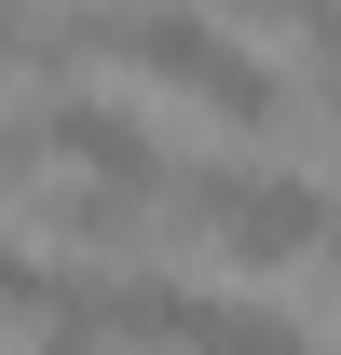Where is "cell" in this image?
<instances>
[{
  "instance_id": "6da1fadb",
  "label": "cell",
  "mask_w": 341,
  "mask_h": 355,
  "mask_svg": "<svg viewBox=\"0 0 341 355\" xmlns=\"http://www.w3.org/2000/svg\"><path fill=\"white\" fill-rule=\"evenodd\" d=\"M150 205H164L177 232H218V260H246V273L314 260V246H328V219H341L314 178H259V164H177Z\"/></svg>"
},
{
  "instance_id": "7a4b0ae2",
  "label": "cell",
  "mask_w": 341,
  "mask_h": 355,
  "mask_svg": "<svg viewBox=\"0 0 341 355\" xmlns=\"http://www.w3.org/2000/svg\"><path fill=\"white\" fill-rule=\"evenodd\" d=\"M82 42H110L123 69H150L164 96H205L218 123H273L287 96H273V69H259L232 28H205V14H69Z\"/></svg>"
},
{
  "instance_id": "3957f363",
  "label": "cell",
  "mask_w": 341,
  "mask_h": 355,
  "mask_svg": "<svg viewBox=\"0 0 341 355\" xmlns=\"http://www.w3.org/2000/svg\"><path fill=\"white\" fill-rule=\"evenodd\" d=\"M28 137H42V150H69L96 191H164V150H150V123H137L123 96H55Z\"/></svg>"
},
{
  "instance_id": "277c9868",
  "label": "cell",
  "mask_w": 341,
  "mask_h": 355,
  "mask_svg": "<svg viewBox=\"0 0 341 355\" xmlns=\"http://www.w3.org/2000/svg\"><path fill=\"white\" fill-rule=\"evenodd\" d=\"M177 355H314L287 328V314H259V301H205L191 287V314H177Z\"/></svg>"
},
{
  "instance_id": "5b68a950",
  "label": "cell",
  "mask_w": 341,
  "mask_h": 355,
  "mask_svg": "<svg viewBox=\"0 0 341 355\" xmlns=\"http://www.w3.org/2000/svg\"><path fill=\"white\" fill-rule=\"evenodd\" d=\"M177 314H191L177 273H110V287H96V328H110V342H164L177 355Z\"/></svg>"
},
{
  "instance_id": "8992f818",
  "label": "cell",
  "mask_w": 341,
  "mask_h": 355,
  "mask_svg": "<svg viewBox=\"0 0 341 355\" xmlns=\"http://www.w3.org/2000/svg\"><path fill=\"white\" fill-rule=\"evenodd\" d=\"M69 301H82V287H69L55 260H28V246H0V314H14V328H55Z\"/></svg>"
},
{
  "instance_id": "52a82bcc",
  "label": "cell",
  "mask_w": 341,
  "mask_h": 355,
  "mask_svg": "<svg viewBox=\"0 0 341 355\" xmlns=\"http://www.w3.org/2000/svg\"><path fill=\"white\" fill-rule=\"evenodd\" d=\"M137 191H55V246H110Z\"/></svg>"
},
{
  "instance_id": "ba28073f",
  "label": "cell",
  "mask_w": 341,
  "mask_h": 355,
  "mask_svg": "<svg viewBox=\"0 0 341 355\" xmlns=\"http://www.w3.org/2000/svg\"><path fill=\"white\" fill-rule=\"evenodd\" d=\"M0 69H28V0H0Z\"/></svg>"
},
{
  "instance_id": "9c48e42d",
  "label": "cell",
  "mask_w": 341,
  "mask_h": 355,
  "mask_svg": "<svg viewBox=\"0 0 341 355\" xmlns=\"http://www.w3.org/2000/svg\"><path fill=\"white\" fill-rule=\"evenodd\" d=\"M232 14H273V28H300V14H314V0H232Z\"/></svg>"
},
{
  "instance_id": "30bf717a",
  "label": "cell",
  "mask_w": 341,
  "mask_h": 355,
  "mask_svg": "<svg viewBox=\"0 0 341 355\" xmlns=\"http://www.w3.org/2000/svg\"><path fill=\"white\" fill-rule=\"evenodd\" d=\"M314 260H328V287H341V219H328V246H314Z\"/></svg>"
}]
</instances>
